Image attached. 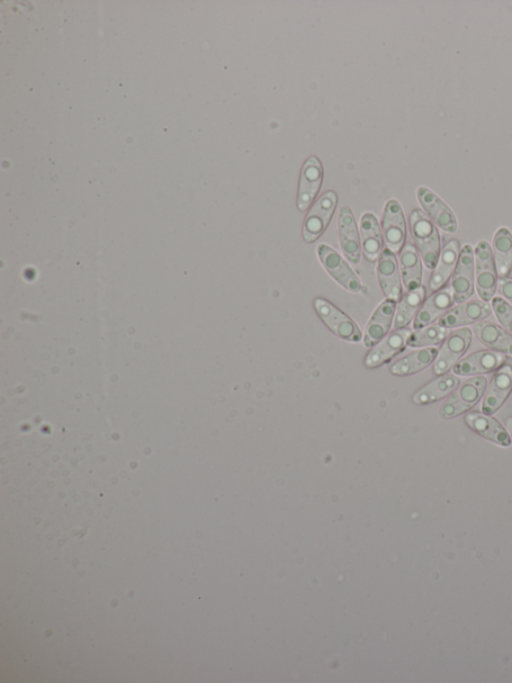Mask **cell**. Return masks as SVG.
<instances>
[{
    "label": "cell",
    "instance_id": "ffe728a7",
    "mask_svg": "<svg viewBox=\"0 0 512 683\" xmlns=\"http://www.w3.org/2000/svg\"><path fill=\"white\" fill-rule=\"evenodd\" d=\"M460 241L451 240L442 249L438 262L429 281L430 290L436 292L445 287L454 273L461 254Z\"/></svg>",
    "mask_w": 512,
    "mask_h": 683
},
{
    "label": "cell",
    "instance_id": "ba28073f",
    "mask_svg": "<svg viewBox=\"0 0 512 683\" xmlns=\"http://www.w3.org/2000/svg\"><path fill=\"white\" fill-rule=\"evenodd\" d=\"M491 312V305L488 302L466 301L454 305L437 323L448 330L465 327L488 318Z\"/></svg>",
    "mask_w": 512,
    "mask_h": 683
},
{
    "label": "cell",
    "instance_id": "5bb4252c",
    "mask_svg": "<svg viewBox=\"0 0 512 683\" xmlns=\"http://www.w3.org/2000/svg\"><path fill=\"white\" fill-rule=\"evenodd\" d=\"M377 277L386 298L399 302L402 298V285L399 260L390 249L383 250L377 264Z\"/></svg>",
    "mask_w": 512,
    "mask_h": 683
},
{
    "label": "cell",
    "instance_id": "f1b7e54d",
    "mask_svg": "<svg viewBox=\"0 0 512 683\" xmlns=\"http://www.w3.org/2000/svg\"><path fill=\"white\" fill-rule=\"evenodd\" d=\"M448 334V329L438 323H430L412 332L408 345L411 348L435 347L443 344Z\"/></svg>",
    "mask_w": 512,
    "mask_h": 683
},
{
    "label": "cell",
    "instance_id": "30bf717a",
    "mask_svg": "<svg viewBox=\"0 0 512 683\" xmlns=\"http://www.w3.org/2000/svg\"><path fill=\"white\" fill-rule=\"evenodd\" d=\"M512 391V366L505 364L494 372L483 395L481 412L492 415L506 403Z\"/></svg>",
    "mask_w": 512,
    "mask_h": 683
},
{
    "label": "cell",
    "instance_id": "5b68a950",
    "mask_svg": "<svg viewBox=\"0 0 512 683\" xmlns=\"http://www.w3.org/2000/svg\"><path fill=\"white\" fill-rule=\"evenodd\" d=\"M337 205V194L329 191L323 194L314 204L305 218L302 236L309 244L318 241L326 232Z\"/></svg>",
    "mask_w": 512,
    "mask_h": 683
},
{
    "label": "cell",
    "instance_id": "484cf974",
    "mask_svg": "<svg viewBox=\"0 0 512 683\" xmlns=\"http://www.w3.org/2000/svg\"><path fill=\"white\" fill-rule=\"evenodd\" d=\"M438 354L436 347L422 348L394 363L391 371L398 376H409L425 370L435 363Z\"/></svg>",
    "mask_w": 512,
    "mask_h": 683
},
{
    "label": "cell",
    "instance_id": "d4e9b609",
    "mask_svg": "<svg viewBox=\"0 0 512 683\" xmlns=\"http://www.w3.org/2000/svg\"><path fill=\"white\" fill-rule=\"evenodd\" d=\"M361 235L364 256L370 262L374 263L383 251V240L379 221L373 214L366 213L363 215Z\"/></svg>",
    "mask_w": 512,
    "mask_h": 683
},
{
    "label": "cell",
    "instance_id": "52a82bcc",
    "mask_svg": "<svg viewBox=\"0 0 512 683\" xmlns=\"http://www.w3.org/2000/svg\"><path fill=\"white\" fill-rule=\"evenodd\" d=\"M318 255L328 273L345 289L352 293H359L363 290L362 282L354 269L335 249L321 244L318 247Z\"/></svg>",
    "mask_w": 512,
    "mask_h": 683
},
{
    "label": "cell",
    "instance_id": "603a6c76",
    "mask_svg": "<svg viewBox=\"0 0 512 683\" xmlns=\"http://www.w3.org/2000/svg\"><path fill=\"white\" fill-rule=\"evenodd\" d=\"M462 383L460 377L455 374H444L418 390L412 400L418 405L437 402L451 395Z\"/></svg>",
    "mask_w": 512,
    "mask_h": 683
},
{
    "label": "cell",
    "instance_id": "ac0fdd59",
    "mask_svg": "<svg viewBox=\"0 0 512 683\" xmlns=\"http://www.w3.org/2000/svg\"><path fill=\"white\" fill-rule=\"evenodd\" d=\"M323 179V168L317 157H310L305 161L299 187L298 208L307 211L318 196Z\"/></svg>",
    "mask_w": 512,
    "mask_h": 683
},
{
    "label": "cell",
    "instance_id": "6da1fadb",
    "mask_svg": "<svg viewBox=\"0 0 512 683\" xmlns=\"http://www.w3.org/2000/svg\"><path fill=\"white\" fill-rule=\"evenodd\" d=\"M410 232L416 247L426 267L434 269L442 253V241L436 224L420 211H412L409 217Z\"/></svg>",
    "mask_w": 512,
    "mask_h": 683
},
{
    "label": "cell",
    "instance_id": "7a4b0ae2",
    "mask_svg": "<svg viewBox=\"0 0 512 683\" xmlns=\"http://www.w3.org/2000/svg\"><path fill=\"white\" fill-rule=\"evenodd\" d=\"M488 382V377L481 375L458 386L440 407V418L451 420L470 412L483 397Z\"/></svg>",
    "mask_w": 512,
    "mask_h": 683
},
{
    "label": "cell",
    "instance_id": "8fae6325",
    "mask_svg": "<svg viewBox=\"0 0 512 683\" xmlns=\"http://www.w3.org/2000/svg\"><path fill=\"white\" fill-rule=\"evenodd\" d=\"M508 356L492 350H481L471 355L463 357L454 367V374L461 377L481 376L496 372L506 364Z\"/></svg>",
    "mask_w": 512,
    "mask_h": 683
},
{
    "label": "cell",
    "instance_id": "9c48e42d",
    "mask_svg": "<svg viewBox=\"0 0 512 683\" xmlns=\"http://www.w3.org/2000/svg\"><path fill=\"white\" fill-rule=\"evenodd\" d=\"M319 317L337 336L349 342L362 341L363 335L356 323L326 299L314 301Z\"/></svg>",
    "mask_w": 512,
    "mask_h": 683
},
{
    "label": "cell",
    "instance_id": "9a60e30c",
    "mask_svg": "<svg viewBox=\"0 0 512 683\" xmlns=\"http://www.w3.org/2000/svg\"><path fill=\"white\" fill-rule=\"evenodd\" d=\"M412 331L408 328L400 329L379 342L365 358L367 368H376L388 363L391 359L406 349Z\"/></svg>",
    "mask_w": 512,
    "mask_h": 683
},
{
    "label": "cell",
    "instance_id": "4316f807",
    "mask_svg": "<svg viewBox=\"0 0 512 683\" xmlns=\"http://www.w3.org/2000/svg\"><path fill=\"white\" fill-rule=\"evenodd\" d=\"M492 253L499 278L509 277L512 271V233L508 228H500L494 233Z\"/></svg>",
    "mask_w": 512,
    "mask_h": 683
},
{
    "label": "cell",
    "instance_id": "277c9868",
    "mask_svg": "<svg viewBox=\"0 0 512 683\" xmlns=\"http://www.w3.org/2000/svg\"><path fill=\"white\" fill-rule=\"evenodd\" d=\"M473 338L471 328H461L448 334L442 347L438 349V354L434 365V372L440 376L448 373L462 360L467 350L470 349Z\"/></svg>",
    "mask_w": 512,
    "mask_h": 683
},
{
    "label": "cell",
    "instance_id": "f546056e",
    "mask_svg": "<svg viewBox=\"0 0 512 683\" xmlns=\"http://www.w3.org/2000/svg\"><path fill=\"white\" fill-rule=\"evenodd\" d=\"M491 308L502 328L512 334V305L501 296H494Z\"/></svg>",
    "mask_w": 512,
    "mask_h": 683
},
{
    "label": "cell",
    "instance_id": "4dcf8cb0",
    "mask_svg": "<svg viewBox=\"0 0 512 683\" xmlns=\"http://www.w3.org/2000/svg\"><path fill=\"white\" fill-rule=\"evenodd\" d=\"M498 292L501 298L505 299L512 305V278H499L498 284Z\"/></svg>",
    "mask_w": 512,
    "mask_h": 683
},
{
    "label": "cell",
    "instance_id": "7402d4cb",
    "mask_svg": "<svg viewBox=\"0 0 512 683\" xmlns=\"http://www.w3.org/2000/svg\"><path fill=\"white\" fill-rule=\"evenodd\" d=\"M395 310H397V302L389 299L376 309L366 328L364 337L366 347L375 346L388 334L395 317Z\"/></svg>",
    "mask_w": 512,
    "mask_h": 683
},
{
    "label": "cell",
    "instance_id": "3957f363",
    "mask_svg": "<svg viewBox=\"0 0 512 683\" xmlns=\"http://www.w3.org/2000/svg\"><path fill=\"white\" fill-rule=\"evenodd\" d=\"M475 289L481 300L491 302L498 292L499 273L492 248L487 241H481L474 248Z\"/></svg>",
    "mask_w": 512,
    "mask_h": 683
},
{
    "label": "cell",
    "instance_id": "4fadbf2b",
    "mask_svg": "<svg viewBox=\"0 0 512 683\" xmlns=\"http://www.w3.org/2000/svg\"><path fill=\"white\" fill-rule=\"evenodd\" d=\"M455 303L451 286L446 285L435 292L422 304L419 312L413 322V329L418 330L444 317Z\"/></svg>",
    "mask_w": 512,
    "mask_h": 683
},
{
    "label": "cell",
    "instance_id": "cb8c5ba5",
    "mask_svg": "<svg viewBox=\"0 0 512 683\" xmlns=\"http://www.w3.org/2000/svg\"><path fill=\"white\" fill-rule=\"evenodd\" d=\"M400 269L404 287L408 292L417 290L422 283V259L412 242H407L400 250Z\"/></svg>",
    "mask_w": 512,
    "mask_h": 683
},
{
    "label": "cell",
    "instance_id": "8992f818",
    "mask_svg": "<svg viewBox=\"0 0 512 683\" xmlns=\"http://www.w3.org/2000/svg\"><path fill=\"white\" fill-rule=\"evenodd\" d=\"M451 286L455 303H463L471 298L475 291V260L474 249L465 245L461 250L460 259L451 278Z\"/></svg>",
    "mask_w": 512,
    "mask_h": 683
},
{
    "label": "cell",
    "instance_id": "2e32d148",
    "mask_svg": "<svg viewBox=\"0 0 512 683\" xmlns=\"http://www.w3.org/2000/svg\"><path fill=\"white\" fill-rule=\"evenodd\" d=\"M338 233L341 250L354 265H358L362 259L361 240L354 213L349 206H344L338 215Z\"/></svg>",
    "mask_w": 512,
    "mask_h": 683
},
{
    "label": "cell",
    "instance_id": "7c38bea8",
    "mask_svg": "<svg viewBox=\"0 0 512 683\" xmlns=\"http://www.w3.org/2000/svg\"><path fill=\"white\" fill-rule=\"evenodd\" d=\"M383 236L386 246L400 253L407 241V223L403 211L398 201L391 200L386 204L383 214Z\"/></svg>",
    "mask_w": 512,
    "mask_h": 683
},
{
    "label": "cell",
    "instance_id": "e0dca14e",
    "mask_svg": "<svg viewBox=\"0 0 512 683\" xmlns=\"http://www.w3.org/2000/svg\"><path fill=\"white\" fill-rule=\"evenodd\" d=\"M418 197L422 208L438 228L449 233L457 232L458 224L455 215L435 193L421 187L418 190Z\"/></svg>",
    "mask_w": 512,
    "mask_h": 683
},
{
    "label": "cell",
    "instance_id": "44dd1931",
    "mask_svg": "<svg viewBox=\"0 0 512 683\" xmlns=\"http://www.w3.org/2000/svg\"><path fill=\"white\" fill-rule=\"evenodd\" d=\"M472 332L481 343L492 351L512 356V334L498 323L481 321L475 323Z\"/></svg>",
    "mask_w": 512,
    "mask_h": 683
},
{
    "label": "cell",
    "instance_id": "83f0119b",
    "mask_svg": "<svg viewBox=\"0 0 512 683\" xmlns=\"http://www.w3.org/2000/svg\"><path fill=\"white\" fill-rule=\"evenodd\" d=\"M426 287L421 286L418 289L408 292L402 296L394 317L395 330L406 328L413 319H416L422 304L426 301Z\"/></svg>",
    "mask_w": 512,
    "mask_h": 683
},
{
    "label": "cell",
    "instance_id": "d6986e66",
    "mask_svg": "<svg viewBox=\"0 0 512 683\" xmlns=\"http://www.w3.org/2000/svg\"><path fill=\"white\" fill-rule=\"evenodd\" d=\"M467 426H469L476 434H479L494 444L503 447L511 445V439L508 431L500 422L491 415L484 414L481 412H470L464 416Z\"/></svg>",
    "mask_w": 512,
    "mask_h": 683
},
{
    "label": "cell",
    "instance_id": "1f68e13d",
    "mask_svg": "<svg viewBox=\"0 0 512 683\" xmlns=\"http://www.w3.org/2000/svg\"><path fill=\"white\" fill-rule=\"evenodd\" d=\"M506 425H507V428H508V433H509V436H510V439H511V442H512V417H508L506 420Z\"/></svg>",
    "mask_w": 512,
    "mask_h": 683
}]
</instances>
